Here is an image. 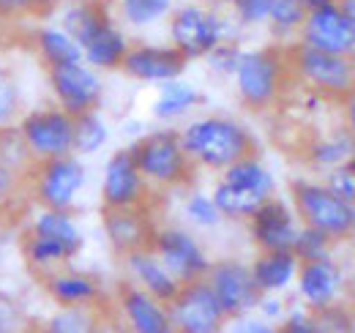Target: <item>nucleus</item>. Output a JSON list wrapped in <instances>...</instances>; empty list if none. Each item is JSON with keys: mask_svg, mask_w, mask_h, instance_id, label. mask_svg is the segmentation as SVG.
<instances>
[{"mask_svg": "<svg viewBox=\"0 0 355 333\" xmlns=\"http://www.w3.org/2000/svg\"><path fill=\"white\" fill-rule=\"evenodd\" d=\"M211 197H214L216 208L222 210L224 219H230V221H246L254 210L266 203V197H260V194H254V191H246V189H238V186H230V183H224V180H219V183L214 186ZM268 200H270V197H268Z\"/></svg>", "mask_w": 355, "mask_h": 333, "instance_id": "7c9ffc66", "label": "nucleus"}, {"mask_svg": "<svg viewBox=\"0 0 355 333\" xmlns=\"http://www.w3.org/2000/svg\"><path fill=\"white\" fill-rule=\"evenodd\" d=\"M282 333H317V320H314V311L306 306H298V309H290L284 311L282 317Z\"/></svg>", "mask_w": 355, "mask_h": 333, "instance_id": "a18cd8bd", "label": "nucleus"}, {"mask_svg": "<svg viewBox=\"0 0 355 333\" xmlns=\"http://www.w3.org/2000/svg\"><path fill=\"white\" fill-rule=\"evenodd\" d=\"M334 251V241L322 232V230H314L309 224H301L298 227V235L293 241V254L306 262V259H320V257H328Z\"/></svg>", "mask_w": 355, "mask_h": 333, "instance_id": "4c0bfd02", "label": "nucleus"}, {"mask_svg": "<svg viewBox=\"0 0 355 333\" xmlns=\"http://www.w3.org/2000/svg\"><path fill=\"white\" fill-rule=\"evenodd\" d=\"M200 104H202V93L191 83H183L180 77H175V80H167V83L159 85V93L153 99L150 112H153L156 121L173 123L178 118H186Z\"/></svg>", "mask_w": 355, "mask_h": 333, "instance_id": "bb28decb", "label": "nucleus"}, {"mask_svg": "<svg viewBox=\"0 0 355 333\" xmlns=\"http://www.w3.org/2000/svg\"><path fill=\"white\" fill-rule=\"evenodd\" d=\"M230 8H232V14H235L238 25H243V28L266 25L268 0H230Z\"/></svg>", "mask_w": 355, "mask_h": 333, "instance_id": "c03bdc74", "label": "nucleus"}, {"mask_svg": "<svg viewBox=\"0 0 355 333\" xmlns=\"http://www.w3.org/2000/svg\"><path fill=\"white\" fill-rule=\"evenodd\" d=\"M17 131L25 139L33 162L74 153V115H69L58 104L22 112Z\"/></svg>", "mask_w": 355, "mask_h": 333, "instance_id": "1a4fd4ad", "label": "nucleus"}, {"mask_svg": "<svg viewBox=\"0 0 355 333\" xmlns=\"http://www.w3.org/2000/svg\"><path fill=\"white\" fill-rule=\"evenodd\" d=\"M42 287L55 306H98L104 298L101 282L93 273L74 271L69 265L42 276Z\"/></svg>", "mask_w": 355, "mask_h": 333, "instance_id": "412c9836", "label": "nucleus"}, {"mask_svg": "<svg viewBox=\"0 0 355 333\" xmlns=\"http://www.w3.org/2000/svg\"><path fill=\"white\" fill-rule=\"evenodd\" d=\"M98 306H58V314L46 320L49 333H90L98 328Z\"/></svg>", "mask_w": 355, "mask_h": 333, "instance_id": "72a5a7b5", "label": "nucleus"}, {"mask_svg": "<svg viewBox=\"0 0 355 333\" xmlns=\"http://www.w3.org/2000/svg\"><path fill=\"white\" fill-rule=\"evenodd\" d=\"M339 104H342V123L355 134V90L353 93H347Z\"/></svg>", "mask_w": 355, "mask_h": 333, "instance_id": "8fccbe9b", "label": "nucleus"}, {"mask_svg": "<svg viewBox=\"0 0 355 333\" xmlns=\"http://www.w3.org/2000/svg\"><path fill=\"white\" fill-rule=\"evenodd\" d=\"M295 42L314 46V49H322V52H331V55L355 58V28L342 14L336 0L306 11V19H304L301 33H298Z\"/></svg>", "mask_w": 355, "mask_h": 333, "instance_id": "2eb2a0df", "label": "nucleus"}, {"mask_svg": "<svg viewBox=\"0 0 355 333\" xmlns=\"http://www.w3.org/2000/svg\"><path fill=\"white\" fill-rule=\"evenodd\" d=\"M8 224L6 219H0V262H3V254H6V244H8Z\"/></svg>", "mask_w": 355, "mask_h": 333, "instance_id": "603ef678", "label": "nucleus"}, {"mask_svg": "<svg viewBox=\"0 0 355 333\" xmlns=\"http://www.w3.org/2000/svg\"><path fill=\"white\" fill-rule=\"evenodd\" d=\"M350 159H355V134L345 123L317 134L304 145V162L320 172H328Z\"/></svg>", "mask_w": 355, "mask_h": 333, "instance_id": "5701e85b", "label": "nucleus"}, {"mask_svg": "<svg viewBox=\"0 0 355 333\" xmlns=\"http://www.w3.org/2000/svg\"><path fill=\"white\" fill-rule=\"evenodd\" d=\"M224 39H232V25L214 6L186 3L170 11V44L189 63L202 60Z\"/></svg>", "mask_w": 355, "mask_h": 333, "instance_id": "6e6552de", "label": "nucleus"}, {"mask_svg": "<svg viewBox=\"0 0 355 333\" xmlns=\"http://www.w3.org/2000/svg\"><path fill=\"white\" fill-rule=\"evenodd\" d=\"M350 317H353V331H355V300L350 303Z\"/></svg>", "mask_w": 355, "mask_h": 333, "instance_id": "5fc2aeb1", "label": "nucleus"}, {"mask_svg": "<svg viewBox=\"0 0 355 333\" xmlns=\"http://www.w3.org/2000/svg\"><path fill=\"white\" fill-rule=\"evenodd\" d=\"M314 320H317V333H350L353 331V317H350V306H345L342 300L339 303H331L320 311H314Z\"/></svg>", "mask_w": 355, "mask_h": 333, "instance_id": "79ce46f5", "label": "nucleus"}, {"mask_svg": "<svg viewBox=\"0 0 355 333\" xmlns=\"http://www.w3.org/2000/svg\"><path fill=\"white\" fill-rule=\"evenodd\" d=\"M254 311H260L266 323H282V317H284L287 306L282 303L279 292H266V295H260V300H257V309H254Z\"/></svg>", "mask_w": 355, "mask_h": 333, "instance_id": "de8ad7c7", "label": "nucleus"}, {"mask_svg": "<svg viewBox=\"0 0 355 333\" xmlns=\"http://www.w3.org/2000/svg\"><path fill=\"white\" fill-rule=\"evenodd\" d=\"M252 279L257 290L263 292H284L298 276L301 259L293 254V249H276V251H260L252 259Z\"/></svg>", "mask_w": 355, "mask_h": 333, "instance_id": "b1692460", "label": "nucleus"}, {"mask_svg": "<svg viewBox=\"0 0 355 333\" xmlns=\"http://www.w3.org/2000/svg\"><path fill=\"white\" fill-rule=\"evenodd\" d=\"M183 216H186L189 224H194L200 230H214L224 221L222 210L216 208L214 197L205 194V191H191L183 200Z\"/></svg>", "mask_w": 355, "mask_h": 333, "instance_id": "e433bc0d", "label": "nucleus"}, {"mask_svg": "<svg viewBox=\"0 0 355 333\" xmlns=\"http://www.w3.org/2000/svg\"><path fill=\"white\" fill-rule=\"evenodd\" d=\"M304 19H306V6L301 0H268L266 25L279 44L295 42Z\"/></svg>", "mask_w": 355, "mask_h": 333, "instance_id": "c756f323", "label": "nucleus"}, {"mask_svg": "<svg viewBox=\"0 0 355 333\" xmlns=\"http://www.w3.org/2000/svg\"><path fill=\"white\" fill-rule=\"evenodd\" d=\"M22 323H25V314H22L19 303H14L11 298H3L0 295V333L17 331Z\"/></svg>", "mask_w": 355, "mask_h": 333, "instance_id": "49530a36", "label": "nucleus"}, {"mask_svg": "<svg viewBox=\"0 0 355 333\" xmlns=\"http://www.w3.org/2000/svg\"><path fill=\"white\" fill-rule=\"evenodd\" d=\"M44 71L49 93L60 110H66L74 118L83 112H90V110H98L101 96H104L101 71H96L85 60L49 66Z\"/></svg>", "mask_w": 355, "mask_h": 333, "instance_id": "9d476101", "label": "nucleus"}, {"mask_svg": "<svg viewBox=\"0 0 355 333\" xmlns=\"http://www.w3.org/2000/svg\"><path fill=\"white\" fill-rule=\"evenodd\" d=\"M28 230L31 232H39V235H46L58 244H63L66 251L77 259L83 249H85V235L74 219L71 210H55V208H39V213L28 221Z\"/></svg>", "mask_w": 355, "mask_h": 333, "instance_id": "393cba45", "label": "nucleus"}, {"mask_svg": "<svg viewBox=\"0 0 355 333\" xmlns=\"http://www.w3.org/2000/svg\"><path fill=\"white\" fill-rule=\"evenodd\" d=\"M121 19L132 28H148L156 25L159 19L170 17L173 0H118Z\"/></svg>", "mask_w": 355, "mask_h": 333, "instance_id": "f704fd0d", "label": "nucleus"}, {"mask_svg": "<svg viewBox=\"0 0 355 333\" xmlns=\"http://www.w3.org/2000/svg\"><path fill=\"white\" fill-rule=\"evenodd\" d=\"M304 6H306V11H311V8H320V6H325V3H334V0H301Z\"/></svg>", "mask_w": 355, "mask_h": 333, "instance_id": "864d4df0", "label": "nucleus"}, {"mask_svg": "<svg viewBox=\"0 0 355 333\" xmlns=\"http://www.w3.org/2000/svg\"><path fill=\"white\" fill-rule=\"evenodd\" d=\"M19 251H22V259H25V265L42 279L46 273H52V271H58V268H63V265H69L74 257L66 251L63 244H58V241H52V238H46V235H39V232H31V230H25L22 232V238H19Z\"/></svg>", "mask_w": 355, "mask_h": 333, "instance_id": "cd10ccee", "label": "nucleus"}, {"mask_svg": "<svg viewBox=\"0 0 355 333\" xmlns=\"http://www.w3.org/2000/svg\"><path fill=\"white\" fill-rule=\"evenodd\" d=\"M249 235L257 251H276V249H293V241L298 235V216L287 203L270 197L260 208L254 210L249 219Z\"/></svg>", "mask_w": 355, "mask_h": 333, "instance_id": "a211bd4d", "label": "nucleus"}, {"mask_svg": "<svg viewBox=\"0 0 355 333\" xmlns=\"http://www.w3.org/2000/svg\"><path fill=\"white\" fill-rule=\"evenodd\" d=\"M101 230L107 244L115 254H129V251L150 246V238L156 232L148 208H104L101 213Z\"/></svg>", "mask_w": 355, "mask_h": 333, "instance_id": "6ab92c4d", "label": "nucleus"}, {"mask_svg": "<svg viewBox=\"0 0 355 333\" xmlns=\"http://www.w3.org/2000/svg\"><path fill=\"white\" fill-rule=\"evenodd\" d=\"M129 151L150 189H180L189 186L194 178V162L183 151L180 131L175 128L148 131L134 139Z\"/></svg>", "mask_w": 355, "mask_h": 333, "instance_id": "20e7f679", "label": "nucleus"}, {"mask_svg": "<svg viewBox=\"0 0 355 333\" xmlns=\"http://www.w3.org/2000/svg\"><path fill=\"white\" fill-rule=\"evenodd\" d=\"M22 90L19 83L14 77V69L0 58V128L6 126H17V121L22 118Z\"/></svg>", "mask_w": 355, "mask_h": 333, "instance_id": "c9c22d12", "label": "nucleus"}, {"mask_svg": "<svg viewBox=\"0 0 355 333\" xmlns=\"http://www.w3.org/2000/svg\"><path fill=\"white\" fill-rule=\"evenodd\" d=\"M88 183V169L77 153L33 162L28 169V197L36 208L71 210Z\"/></svg>", "mask_w": 355, "mask_h": 333, "instance_id": "0eeeda50", "label": "nucleus"}, {"mask_svg": "<svg viewBox=\"0 0 355 333\" xmlns=\"http://www.w3.org/2000/svg\"><path fill=\"white\" fill-rule=\"evenodd\" d=\"M219 180L230 183V186H238V189H246V191H254L266 200L276 194V178L257 153H249V156L232 162L230 166H224Z\"/></svg>", "mask_w": 355, "mask_h": 333, "instance_id": "c85d7f7f", "label": "nucleus"}, {"mask_svg": "<svg viewBox=\"0 0 355 333\" xmlns=\"http://www.w3.org/2000/svg\"><path fill=\"white\" fill-rule=\"evenodd\" d=\"M205 282L211 284L214 295L219 298L227 320L252 314L257 309L260 295H263L252 279V268L235 257H222V259L211 262Z\"/></svg>", "mask_w": 355, "mask_h": 333, "instance_id": "f8f14e48", "label": "nucleus"}, {"mask_svg": "<svg viewBox=\"0 0 355 333\" xmlns=\"http://www.w3.org/2000/svg\"><path fill=\"white\" fill-rule=\"evenodd\" d=\"M123 268H126V276L132 284L150 292L162 303H170L175 298V292L180 290V282L167 271V265L156 257V251L150 246L123 254Z\"/></svg>", "mask_w": 355, "mask_h": 333, "instance_id": "4be33fe9", "label": "nucleus"}, {"mask_svg": "<svg viewBox=\"0 0 355 333\" xmlns=\"http://www.w3.org/2000/svg\"><path fill=\"white\" fill-rule=\"evenodd\" d=\"M293 210L301 224L322 230L334 244L355 238V208L334 194L325 183L317 180H293L290 186Z\"/></svg>", "mask_w": 355, "mask_h": 333, "instance_id": "423d86ee", "label": "nucleus"}, {"mask_svg": "<svg viewBox=\"0 0 355 333\" xmlns=\"http://www.w3.org/2000/svg\"><path fill=\"white\" fill-rule=\"evenodd\" d=\"M31 46L42 66H60V63H74L83 60V49L77 39L63 28V25H42L31 33Z\"/></svg>", "mask_w": 355, "mask_h": 333, "instance_id": "a878e982", "label": "nucleus"}, {"mask_svg": "<svg viewBox=\"0 0 355 333\" xmlns=\"http://www.w3.org/2000/svg\"><path fill=\"white\" fill-rule=\"evenodd\" d=\"M290 77L304 87L322 93L331 101H342L355 90V58L331 55L301 42L284 44Z\"/></svg>", "mask_w": 355, "mask_h": 333, "instance_id": "39448f33", "label": "nucleus"}, {"mask_svg": "<svg viewBox=\"0 0 355 333\" xmlns=\"http://www.w3.org/2000/svg\"><path fill=\"white\" fill-rule=\"evenodd\" d=\"M173 331L180 333H219L227 325L219 298L214 295L205 279H194L180 284L175 298L167 303Z\"/></svg>", "mask_w": 355, "mask_h": 333, "instance_id": "9b49d317", "label": "nucleus"}, {"mask_svg": "<svg viewBox=\"0 0 355 333\" xmlns=\"http://www.w3.org/2000/svg\"><path fill=\"white\" fill-rule=\"evenodd\" d=\"M0 162L11 164L14 169H19V172H28L31 164H33V156H31L25 139L19 137L17 126L0 128Z\"/></svg>", "mask_w": 355, "mask_h": 333, "instance_id": "ea45409f", "label": "nucleus"}, {"mask_svg": "<svg viewBox=\"0 0 355 333\" xmlns=\"http://www.w3.org/2000/svg\"><path fill=\"white\" fill-rule=\"evenodd\" d=\"M110 142V126L98 115V110H90L74 118V153L77 156H93L104 151Z\"/></svg>", "mask_w": 355, "mask_h": 333, "instance_id": "473e14b6", "label": "nucleus"}, {"mask_svg": "<svg viewBox=\"0 0 355 333\" xmlns=\"http://www.w3.org/2000/svg\"><path fill=\"white\" fill-rule=\"evenodd\" d=\"M235 323H238L235 331H243V333H270L273 331V325L266 323L263 317H260V320H249V314H243V317H235Z\"/></svg>", "mask_w": 355, "mask_h": 333, "instance_id": "09e8293b", "label": "nucleus"}, {"mask_svg": "<svg viewBox=\"0 0 355 333\" xmlns=\"http://www.w3.org/2000/svg\"><path fill=\"white\" fill-rule=\"evenodd\" d=\"M60 0H0V22L42 19L58 8Z\"/></svg>", "mask_w": 355, "mask_h": 333, "instance_id": "58836bf2", "label": "nucleus"}, {"mask_svg": "<svg viewBox=\"0 0 355 333\" xmlns=\"http://www.w3.org/2000/svg\"><path fill=\"white\" fill-rule=\"evenodd\" d=\"M150 183L142 178L132 151H115L101 175V208H148Z\"/></svg>", "mask_w": 355, "mask_h": 333, "instance_id": "4468645a", "label": "nucleus"}, {"mask_svg": "<svg viewBox=\"0 0 355 333\" xmlns=\"http://www.w3.org/2000/svg\"><path fill=\"white\" fill-rule=\"evenodd\" d=\"M150 249L167 265V271L175 276L180 284L205 279L211 268V257L202 249V244L183 227H162L150 238Z\"/></svg>", "mask_w": 355, "mask_h": 333, "instance_id": "ddd939ff", "label": "nucleus"}, {"mask_svg": "<svg viewBox=\"0 0 355 333\" xmlns=\"http://www.w3.org/2000/svg\"><path fill=\"white\" fill-rule=\"evenodd\" d=\"M118 309L123 314V323L134 333H173V320L167 303L153 298L150 292L126 282L118 290Z\"/></svg>", "mask_w": 355, "mask_h": 333, "instance_id": "aec40b11", "label": "nucleus"}, {"mask_svg": "<svg viewBox=\"0 0 355 333\" xmlns=\"http://www.w3.org/2000/svg\"><path fill=\"white\" fill-rule=\"evenodd\" d=\"M295 287L304 300V306L311 311H320L331 303H339L347 292V273L345 268L334 259V254L320 257V259H306L298 268Z\"/></svg>", "mask_w": 355, "mask_h": 333, "instance_id": "dca6fc26", "label": "nucleus"}, {"mask_svg": "<svg viewBox=\"0 0 355 333\" xmlns=\"http://www.w3.org/2000/svg\"><path fill=\"white\" fill-rule=\"evenodd\" d=\"M60 25L77 39L88 66L96 71H121L132 42L112 19L107 0H69L60 8Z\"/></svg>", "mask_w": 355, "mask_h": 333, "instance_id": "f257e3e1", "label": "nucleus"}, {"mask_svg": "<svg viewBox=\"0 0 355 333\" xmlns=\"http://www.w3.org/2000/svg\"><path fill=\"white\" fill-rule=\"evenodd\" d=\"M325 186L355 208V159L325 172Z\"/></svg>", "mask_w": 355, "mask_h": 333, "instance_id": "37998d69", "label": "nucleus"}, {"mask_svg": "<svg viewBox=\"0 0 355 333\" xmlns=\"http://www.w3.org/2000/svg\"><path fill=\"white\" fill-rule=\"evenodd\" d=\"M189 60L173 44H132L123 55L121 71L134 83L162 85L167 80L183 77Z\"/></svg>", "mask_w": 355, "mask_h": 333, "instance_id": "f3484780", "label": "nucleus"}, {"mask_svg": "<svg viewBox=\"0 0 355 333\" xmlns=\"http://www.w3.org/2000/svg\"><path fill=\"white\" fill-rule=\"evenodd\" d=\"M243 49L235 39H224L222 44H216L202 60H208V69L216 74V77H232L235 69H238V60H241Z\"/></svg>", "mask_w": 355, "mask_h": 333, "instance_id": "a19ab883", "label": "nucleus"}, {"mask_svg": "<svg viewBox=\"0 0 355 333\" xmlns=\"http://www.w3.org/2000/svg\"><path fill=\"white\" fill-rule=\"evenodd\" d=\"M180 142L194 166H202L211 172H222L232 162L249 153H257L254 134L241 121L227 118V115L194 118L191 123L180 128Z\"/></svg>", "mask_w": 355, "mask_h": 333, "instance_id": "f03ea898", "label": "nucleus"}, {"mask_svg": "<svg viewBox=\"0 0 355 333\" xmlns=\"http://www.w3.org/2000/svg\"><path fill=\"white\" fill-rule=\"evenodd\" d=\"M232 80H235V93L241 104L249 112L273 110L282 101L287 83H293L284 44L263 46V49H243Z\"/></svg>", "mask_w": 355, "mask_h": 333, "instance_id": "7ed1b4c3", "label": "nucleus"}, {"mask_svg": "<svg viewBox=\"0 0 355 333\" xmlns=\"http://www.w3.org/2000/svg\"><path fill=\"white\" fill-rule=\"evenodd\" d=\"M28 203V172H19L11 164L0 162V219L14 221Z\"/></svg>", "mask_w": 355, "mask_h": 333, "instance_id": "2f4dec72", "label": "nucleus"}, {"mask_svg": "<svg viewBox=\"0 0 355 333\" xmlns=\"http://www.w3.org/2000/svg\"><path fill=\"white\" fill-rule=\"evenodd\" d=\"M336 6L342 8V14L350 19V25L355 28V0H336Z\"/></svg>", "mask_w": 355, "mask_h": 333, "instance_id": "3c124183", "label": "nucleus"}]
</instances>
